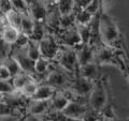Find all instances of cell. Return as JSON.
Instances as JSON below:
<instances>
[{
  "instance_id": "obj_21",
  "label": "cell",
  "mask_w": 129,
  "mask_h": 121,
  "mask_svg": "<svg viewBox=\"0 0 129 121\" xmlns=\"http://www.w3.org/2000/svg\"><path fill=\"white\" fill-rule=\"evenodd\" d=\"M1 63L5 64V66L10 70L11 74H12V77H14V76L21 74L23 72L21 66H19V63L17 62V60H16L12 55L9 56V57H8L7 59H5L3 61H1Z\"/></svg>"
},
{
  "instance_id": "obj_33",
  "label": "cell",
  "mask_w": 129,
  "mask_h": 121,
  "mask_svg": "<svg viewBox=\"0 0 129 121\" xmlns=\"http://www.w3.org/2000/svg\"><path fill=\"white\" fill-rule=\"evenodd\" d=\"M12 78V74L10 70L8 69L5 64H0V79L2 80H8Z\"/></svg>"
},
{
  "instance_id": "obj_10",
  "label": "cell",
  "mask_w": 129,
  "mask_h": 121,
  "mask_svg": "<svg viewBox=\"0 0 129 121\" xmlns=\"http://www.w3.org/2000/svg\"><path fill=\"white\" fill-rule=\"evenodd\" d=\"M89 110L88 103L78 102V101H70L66 108L62 110L63 114L68 118L71 119H83Z\"/></svg>"
},
{
  "instance_id": "obj_29",
  "label": "cell",
  "mask_w": 129,
  "mask_h": 121,
  "mask_svg": "<svg viewBox=\"0 0 129 121\" xmlns=\"http://www.w3.org/2000/svg\"><path fill=\"white\" fill-rule=\"evenodd\" d=\"M44 119L46 121H67L68 117L63 114V111L53 110V111H47L44 115Z\"/></svg>"
},
{
  "instance_id": "obj_31",
  "label": "cell",
  "mask_w": 129,
  "mask_h": 121,
  "mask_svg": "<svg viewBox=\"0 0 129 121\" xmlns=\"http://www.w3.org/2000/svg\"><path fill=\"white\" fill-rule=\"evenodd\" d=\"M92 0H74V7H73V13L76 14L78 12L85 10L88 7V5Z\"/></svg>"
},
{
  "instance_id": "obj_28",
  "label": "cell",
  "mask_w": 129,
  "mask_h": 121,
  "mask_svg": "<svg viewBox=\"0 0 129 121\" xmlns=\"http://www.w3.org/2000/svg\"><path fill=\"white\" fill-rule=\"evenodd\" d=\"M15 90H16V88L14 86L12 78L8 80L0 79V92H1V94H11Z\"/></svg>"
},
{
  "instance_id": "obj_32",
  "label": "cell",
  "mask_w": 129,
  "mask_h": 121,
  "mask_svg": "<svg viewBox=\"0 0 129 121\" xmlns=\"http://www.w3.org/2000/svg\"><path fill=\"white\" fill-rule=\"evenodd\" d=\"M11 10H13L11 0H0V12H1V15H6Z\"/></svg>"
},
{
  "instance_id": "obj_15",
  "label": "cell",
  "mask_w": 129,
  "mask_h": 121,
  "mask_svg": "<svg viewBox=\"0 0 129 121\" xmlns=\"http://www.w3.org/2000/svg\"><path fill=\"white\" fill-rule=\"evenodd\" d=\"M51 100V99H50ZM50 100H35L30 99L28 102L27 112L38 116H44L50 109Z\"/></svg>"
},
{
  "instance_id": "obj_35",
  "label": "cell",
  "mask_w": 129,
  "mask_h": 121,
  "mask_svg": "<svg viewBox=\"0 0 129 121\" xmlns=\"http://www.w3.org/2000/svg\"><path fill=\"white\" fill-rule=\"evenodd\" d=\"M22 116L18 115H1L0 121H22Z\"/></svg>"
},
{
  "instance_id": "obj_23",
  "label": "cell",
  "mask_w": 129,
  "mask_h": 121,
  "mask_svg": "<svg viewBox=\"0 0 129 121\" xmlns=\"http://www.w3.org/2000/svg\"><path fill=\"white\" fill-rule=\"evenodd\" d=\"M31 79H35V77L32 75H30V74L25 73V72H22L21 74H18V75L14 76V77H12L13 84H14V86H15V88L17 90H21L22 88L25 86L27 83H29Z\"/></svg>"
},
{
  "instance_id": "obj_25",
  "label": "cell",
  "mask_w": 129,
  "mask_h": 121,
  "mask_svg": "<svg viewBox=\"0 0 129 121\" xmlns=\"http://www.w3.org/2000/svg\"><path fill=\"white\" fill-rule=\"evenodd\" d=\"M76 28H78L82 43H89L91 38V24H87V25H79V24H76Z\"/></svg>"
},
{
  "instance_id": "obj_13",
  "label": "cell",
  "mask_w": 129,
  "mask_h": 121,
  "mask_svg": "<svg viewBox=\"0 0 129 121\" xmlns=\"http://www.w3.org/2000/svg\"><path fill=\"white\" fill-rule=\"evenodd\" d=\"M19 35H21V31L18 29H16L15 27L11 26L8 23L7 17H6L5 23L1 21V35H0V39L5 40L7 43L11 44V45H14L16 41L18 40Z\"/></svg>"
},
{
  "instance_id": "obj_17",
  "label": "cell",
  "mask_w": 129,
  "mask_h": 121,
  "mask_svg": "<svg viewBox=\"0 0 129 121\" xmlns=\"http://www.w3.org/2000/svg\"><path fill=\"white\" fill-rule=\"evenodd\" d=\"M57 90L58 89H56V88L52 87V86L39 83V88H38L37 92H36V94L32 99H35V100H50L52 96L56 93Z\"/></svg>"
},
{
  "instance_id": "obj_7",
  "label": "cell",
  "mask_w": 129,
  "mask_h": 121,
  "mask_svg": "<svg viewBox=\"0 0 129 121\" xmlns=\"http://www.w3.org/2000/svg\"><path fill=\"white\" fill-rule=\"evenodd\" d=\"M54 35L56 37L60 45L75 47L80 43H82V40H81V37L79 34L76 25L67 27V28H59L54 33Z\"/></svg>"
},
{
  "instance_id": "obj_37",
  "label": "cell",
  "mask_w": 129,
  "mask_h": 121,
  "mask_svg": "<svg viewBox=\"0 0 129 121\" xmlns=\"http://www.w3.org/2000/svg\"><path fill=\"white\" fill-rule=\"evenodd\" d=\"M25 1L27 2V5H28V6H30L32 2H35V1H36V0H25Z\"/></svg>"
},
{
  "instance_id": "obj_5",
  "label": "cell",
  "mask_w": 129,
  "mask_h": 121,
  "mask_svg": "<svg viewBox=\"0 0 129 121\" xmlns=\"http://www.w3.org/2000/svg\"><path fill=\"white\" fill-rule=\"evenodd\" d=\"M54 61L71 74H74L79 68V61L74 47L60 45V48Z\"/></svg>"
},
{
  "instance_id": "obj_30",
  "label": "cell",
  "mask_w": 129,
  "mask_h": 121,
  "mask_svg": "<svg viewBox=\"0 0 129 121\" xmlns=\"http://www.w3.org/2000/svg\"><path fill=\"white\" fill-rule=\"evenodd\" d=\"M1 40V43H0V59L1 61H3L5 59H7L9 56L12 55V45L9 43H7L5 40Z\"/></svg>"
},
{
  "instance_id": "obj_18",
  "label": "cell",
  "mask_w": 129,
  "mask_h": 121,
  "mask_svg": "<svg viewBox=\"0 0 129 121\" xmlns=\"http://www.w3.org/2000/svg\"><path fill=\"white\" fill-rule=\"evenodd\" d=\"M34 28H35V19L32 18V16L30 15V13L23 14L21 33L27 35V37L30 39L32 32H34Z\"/></svg>"
},
{
  "instance_id": "obj_22",
  "label": "cell",
  "mask_w": 129,
  "mask_h": 121,
  "mask_svg": "<svg viewBox=\"0 0 129 121\" xmlns=\"http://www.w3.org/2000/svg\"><path fill=\"white\" fill-rule=\"evenodd\" d=\"M27 54L28 56L35 61L41 57V51H40V42H37V41H34V40L29 39V42L27 44Z\"/></svg>"
},
{
  "instance_id": "obj_11",
  "label": "cell",
  "mask_w": 129,
  "mask_h": 121,
  "mask_svg": "<svg viewBox=\"0 0 129 121\" xmlns=\"http://www.w3.org/2000/svg\"><path fill=\"white\" fill-rule=\"evenodd\" d=\"M79 66L95 61V47L89 43H80L74 47Z\"/></svg>"
},
{
  "instance_id": "obj_19",
  "label": "cell",
  "mask_w": 129,
  "mask_h": 121,
  "mask_svg": "<svg viewBox=\"0 0 129 121\" xmlns=\"http://www.w3.org/2000/svg\"><path fill=\"white\" fill-rule=\"evenodd\" d=\"M6 17H7V21L8 23L10 24L11 26L15 27L16 29H18L21 31L22 29V21H23V14L21 12H18L17 10H11L9 13L6 14Z\"/></svg>"
},
{
  "instance_id": "obj_2",
  "label": "cell",
  "mask_w": 129,
  "mask_h": 121,
  "mask_svg": "<svg viewBox=\"0 0 129 121\" xmlns=\"http://www.w3.org/2000/svg\"><path fill=\"white\" fill-rule=\"evenodd\" d=\"M100 37L102 43L117 48H120L124 40L116 22L111 16H109L104 10L102 11L100 17Z\"/></svg>"
},
{
  "instance_id": "obj_4",
  "label": "cell",
  "mask_w": 129,
  "mask_h": 121,
  "mask_svg": "<svg viewBox=\"0 0 129 121\" xmlns=\"http://www.w3.org/2000/svg\"><path fill=\"white\" fill-rule=\"evenodd\" d=\"M73 76L74 74L67 72L64 69L58 66L53 60L51 70L45 75V77L40 82V84H45V85H48V86L56 88L58 90H62V89L69 88L72 79H73Z\"/></svg>"
},
{
  "instance_id": "obj_1",
  "label": "cell",
  "mask_w": 129,
  "mask_h": 121,
  "mask_svg": "<svg viewBox=\"0 0 129 121\" xmlns=\"http://www.w3.org/2000/svg\"><path fill=\"white\" fill-rule=\"evenodd\" d=\"M95 62L98 66L112 64L117 67L124 73L126 72V63H125L122 48L101 43L95 48Z\"/></svg>"
},
{
  "instance_id": "obj_9",
  "label": "cell",
  "mask_w": 129,
  "mask_h": 121,
  "mask_svg": "<svg viewBox=\"0 0 129 121\" xmlns=\"http://www.w3.org/2000/svg\"><path fill=\"white\" fill-rule=\"evenodd\" d=\"M27 46V45H26ZM26 46L21 48H15L12 49V56L17 60V62L21 66L23 72L32 75L35 79H37V75H36V61L32 60L27 54V48Z\"/></svg>"
},
{
  "instance_id": "obj_16",
  "label": "cell",
  "mask_w": 129,
  "mask_h": 121,
  "mask_svg": "<svg viewBox=\"0 0 129 121\" xmlns=\"http://www.w3.org/2000/svg\"><path fill=\"white\" fill-rule=\"evenodd\" d=\"M70 100L64 95L62 90H57L56 93L52 96L50 100V109L48 111H53V110H57V111H62L66 106L69 104Z\"/></svg>"
},
{
  "instance_id": "obj_20",
  "label": "cell",
  "mask_w": 129,
  "mask_h": 121,
  "mask_svg": "<svg viewBox=\"0 0 129 121\" xmlns=\"http://www.w3.org/2000/svg\"><path fill=\"white\" fill-rule=\"evenodd\" d=\"M47 33V29H46V25L45 23L42 22H37L35 21V28H34V32H32L30 39L34 41L40 42L41 40L45 37Z\"/></svg>"
},
{
  "instance_id": "obj_26",
  "label": "cell",
  "mask_w": 129,
  "mask_h": 121,
  "mask_svg": "<svg viewBox=\"0 0 129 121\" xmlns=\"http://www.w3.org/2000/svg\"><path fill=\"white\" fill-rule=\"evenodd\" d=\"M94 18V15H91L87 10H82L75 14V22L79 25H87Z\"/></svg>"
},
{
  "instance_id": "obj_8",
  "label": "cell",
  "mask_w": 129,
  "mask_h": 121,
  "mask_svg": "<svg viewBox=\"0 0 129 121\" xmlns=\"http://www.w3.org/2000/svg\"><path fill=\"white\" fill-rule=\"evenodd\" d=\"M60 48V44L53 33L47 32L46 35L40 41V51L41 57H44L48 60H54L57 56V53Z\"/></svg>"
},
{
  "instance_id": "obj_38",
  "label": "cell",
  "mask_w": 129,
  "mask_h": 121,
  "mask_svg": "<svg viewBox=\"0 0 129 121\" xmlns=\"http://www.w3.org/2000/svg\"><path fill=\"white\" fill-rule=\"evenodd\" d=\"M22 121H23V120H22Z\"/></svg>"
},
{
  "instance_id": "obj_12",
  "label": "cell",
  "mask_w": 129,
  "mask_h": 121,
  "mask_svg": "<svg viewBox=\"0 0 129 121\" xmlns=\"http://www.w3.org/2000/svg\"><path fill=\"white\" fill-rule=\"evenodd\" d=\"M47 7L43 0H36L29 6V13L32 16V18L37 22H46L47 17Z\"/></svg>"
},
{
  "instance_id": "obj_27",
  "label": "cell",
  "mask_w": 129,
  "mask_h": 121,
  "mask_svg": "<svg viewBox=\"0 0 129 121\" xmlns=\"http://www.w3.org/2000/svg\"><path fill=\"white\" fill-rule=\"evenodd\" d=\"M74 0H60L58 5V10L61 15H68L73 13Z\"/></svg>"
},
{
  "instance_id": "obj_24",
  "label": "cell",
  "mask_w": 129,
  "mask_h": 121,
  "mask_svg": "<svg viewBox=\"0 0 129 121\" xmlns=\"http://www.w3.org/2000/svg\"><path fill=\"white\" fill-rule=\"evenodd\" d=\"M38 88H39V82L36 79H31L29 83H27L25 86L22 88L21 91L27 99H32L35 96L36 92H37Z\"/></svg>"
},
{
  "instance_id": "obj_36",
  "label": "cell",
  "mask_w": 129,
  "mask_h": 121,
  "mask_svg": "<svg viewBox=\"0 0 129 121\" xmlns=\"http://www.w3.org/2000/svg\"><path fill=\"white\" fill-rule=\"evenodd\" d=\"M100 121H117V120H115V118H102L101 117Z\"/></svg>"
},
{
  "instance_id": "obj_34",
  "label": "cell",
  "mask_w": 129,
  "mask_h": 121,
  "mask_svg": "<svg viewBox=\"0 0 129 121\" xmlns=\"http://www.w3.org/2000/svg\"><path fill=\"white\" fill-rule=\"evenodd\" d=\"M23 121H44L43 116H38L34 114H27L23 117Z\"/></svg>"
},
{
  "instance_id": "obj_6",
  "label": "cell",
  "mask_w": 129,
  "mask_h": 121,
  "mask_svg": "<svg viewBox=\"0 0 129 121\" xmlns=\"http://www.w3.org/2000/svg\"><path fill=\"white\" fill-rule=\"evenodd\" d=\"M94 85H95L94 80H90L88 78L81 76L79 74L78 70H76V72L74 73V76H73V79H72V82H71V85L69 86L68 89H70L78 98H80L81 100H83L88 103V98H89V94L91 93Z\"/></svg>"
},
{
  "instance_id": "obj_14",
  "label": "cell",
  "mask_w": 129,
  "mask_h": 121,
  "mask_svg": "<svg viewBox=\"0 0 129 121\" xmlns=\"http://www.w3.org/2000/svg\"><path fill=\"white\" fill-rule=\"evenodd\" d=\"M99 67L95 61L92 62H88L85 64H82V66H79L78 72L81 76L85 78H88L90 80H97L101 77V73H100Z\"/></svg>"
},
{
  "instance_id": "obj_3",
  "label": "cell",
  "mask_w": 129,
  "mask_h": 121,
  "mask_svg": "<svg viewBox=\"0 0 129 121\" xmlns=\"http://www.w3.org/2000/svg\"><path fill=\"white\" fill-rule=\"evenodd\" d=\"M109 92H110V88L108 86L106 76H101L99 79L95 80L94 88L88 98V105L91 110L98 114L103 110L109 101Z\"/></svg>"
}]
</instances>
